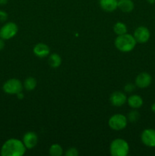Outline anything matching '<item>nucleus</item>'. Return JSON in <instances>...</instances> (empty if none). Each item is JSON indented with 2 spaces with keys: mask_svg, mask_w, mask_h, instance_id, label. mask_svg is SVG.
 <instances>
[{
  "mask_svg": "<svg viewBox=\"0 0 155 156\" xmlns=\"http://www.w3.org/2000/svg\"><path fill=\"white\" fill-rule=\"evenodd\" d=\"M133 37L137 43L144 44V43L147 42L149 41L150 34L148 28H147L146 27H144V26H141V27H137L136 30L134 32Z\"/></svg>",
  "mask_w": 155,
  "mask_h": 156,
  "instance_id": "obj_7",
  "label": "nucleus"
},
{
  "mask_svg": "<svg viewBox=\"0 0 155 156\" xmlns=\"http://www.w3.org/2000/svg\"><path fill=\"white\" fill-rule=\"evenodd\" d=\"M113 31L117 35H122L127 33V27L126 24L122 22H117L115 23L113 27Z\"/></svg>",
  "mask_w": 155,
  "mask_h": 156,
  "instance_id": "obj_17",
  "label": "nucleus"
},
{
  "mask_svg": "<svg viewBox=\"0 0 155 156\" xmlns=\"http://www.w3.org/2000/svg\"><path fill=\"white\" fill-rule=\"evenodd\" d=\"M151 111H153V113H155V103H153L151 106Z\"/></svg>",
  "mask_w": 155,
  "mask_h": 156,
  "instance_id": "obj_27",
  "label": "nucleus"
},
{
  "mask_svg": "<svg viewBox=\"0 0 155 156\" xmlns=\"http://www.w3.org/2000/svg\"><path fill=\"white\" fill-rule=\"evenodd\" d=\"M5 47V42L4 41H3V39H0V51H1L2 50H3Z\"/></svg>",
  "mask_w": 155,
  "mask_h": 156,
  "instance_id": "obj_24",
  "label": "nucleus"
},
{
  "mask_svg": "<svg viewBox=\"0 0 155 156\" xmlns=\"http://www.w3.org/2000/svg\"><path fill=\"white\" fill-rule=\"evenodd\" d=\"M65 155L66 156H78V149L75 148H70L67 150L65 152Z\"/></svg>",
  "mask_w": 155,
  "mask_h": 156,
  "instance_id": "obj_21",
  "label": "nucleus"
},
{
  "mask_svg": "<svg viewBox=\"0 0 155 156\" xmlns=\"http://www.w3.org/2000/svg\"><path fill=\"white\" fill-rule=\"evenodd\" d=\"M8 0H0V5H5L7 4Z\"/></svg>",
  "mask_w": 155,
  "mask_h": 156,
  "instance_id": "obj_25",
  "label": "nucleus"
},
{
  "mask_svg": "<svg viewBox=\"0 0 155 156\" xmlns=\"http://www.w3.org/2000/svg\"><path fill=\"white\" fill-rule=\"evenodd\" d=\"M36 86V81L34 78L28 77L24 82V87L27 91H33Z\"/></svg>",
  "mask_w": 155,
  "mask_h": 156,
  "instance_id": "obj_18",
  "label": "nucleus"
},
{
  "mask_svg": "<svg viewBox=\"0 0 155 156\" xmlns=\"http://www.w3.org/2000/svg\"><path fill=\"white\" fill-rule=\"evenodd\" d=\"M2 88L3 91L7 94H17L22 91L23 85L18 79H11L5 82Z\"/></svg>",
  "mask_w": 155,
  "mask_h": 156,
  "instance_id": "obj_5",
  "label": "nucleus"
},
{
  "mask_svg": "<svg viewBox=\"0 0 155 156\" xmlns=\"http://www.w3.org/2000/svg\"><path fill=\"white\" fill-rule=\"evenodd\" d=\"M147 2H148L150 4H153V3L155 2V0H147Z\"/></svg>",
  "mask_w": 155,
  "mask_h": 156,
  "instance_id": "obj_28",
  "label": "nucleus"
},
{
  "mask_svg": "<svg viewBox=\"0 0 155 156\" xmlns=\"http://www.w3.org/2000/svg\"><path fill=\"white\" fill-rule=\"evenodd\" d=\"M108 124L113 130H122L127 126V118L123 114H115L109 118Z\"/></svg>",
  "mask_w": 155,
  "mask_h": 156,
  "instance_id": "obj_4",
  "label": "nucleus"
},
{
  "mask_svg": "<svg viewBox=\"0 0 155 156\" xmlns=\"http://www.w3.org/2000/svg\"><path fill=\"white\" fill-rule=\"evenodd\" d=\"M135 90V85H132V84L129 83L125 86V91H127V92H132Z\"/></svg>",
  "mask_w": 155,
  "mask_h": 156,
  "instance_id": "obj_23",
  "label": "nucleus"
},
{
  "mask_svg": "<svg viewBox=\"0 0 155 156\" xmlns=\"http://www.w3.org/2000/svg\"><path fill=\"white\" fill-rule=\"evenodd\" d=\"M127 102L132 108L138 109V108H140L142 106L143 99L138 94H133V95H131L127 99Z\"/></svg>",
  "mask_w": 155,
  "mask_h": 156,
  "instance_id": "obj_14",
  "label": "nucleus"
},
{
  "mask_svg": "<svg viewBox=\"0 0 155 156\" xmlns=\"http://www.w3.org/2000/svg\"><path fill=\"white\" fill-rule=\"evenodd\" d=\"M18 25L14 22H8L0 29V37L3 40H9L17 34Z\"/></svg>",
  "mask_w": 155,
  "mask_h": 156,
  "instance_id": "obj_6",
  "label": "nucleus"
},
{
  "mask_svg": "<svg viewBox=\"0 0 155 156\" xmlns=\"http://www.w3.org/2000/svg\"><path fill=\"white\" fill-rule=\"evenodd\" d=\"M38 142V137L35 133L27 132L26 133L23 137V143L24 144L27 149H33V147L36 146Z\"/></svg>",
  "mask_w": 155,
  "mask_h": 156,
  "instance_id": "obj_10",
  "label": "nucleus"
},
{
  "mask_svg": "<svg viewBox=\"0 0 155 156\" xmlns=\"http://www.w3.org/2000/svg\"><path fill=\"white\" fill-rule=\"evenodd\" d=\"M99 4L103 11L112 12L118 8V0H100Z\"/></svg>",
  "mask_w": 155,
  "mask_h": 156,
  "instance_id": "obj_13",
  "label": "nucleus"
},
{
  "mask_svg": "<svg viewBox=\"0 0 155 156\" xmlns=\"http://www.w3.org/2000/svg\"><path fill=\"white\" fill-rule=\"evenodd\" d=\"M49 152L51 156H61L63 154V149L60 145L53 144L50 146Z\"/></svg>",
  "mask_w": 155,
  "mask_h": 156,
  "instance_id": "obj_19",
  "label": "nucleus"
},
{
  "mask_svg": "<svg viewBox=\"0 0 155 156\" xmlns=\"http://www.w3.org/2000/svg\"><path fill=\"white\" fill-rule=\"evenodd\" d=\"M33 52L35 56H36L37 57L44 58L50 54V50L46 44L40 43L33 47Z\"/></svg>",
  "mask_w": 155,
  "mask_h": 156,
  "instance_id": "obj_12",
  "label": "nucleus"
},
{
  "mask_svg": "<svg viewBox=\"0 0 155 156\" xmlns=\"http://www.w3.org/2000/svg\"><path fill=\"white\" fill-rule=\"evenodd\" d=\"M109 151L112 156H126L129 154V146L126 140L115 139L111 143Z\"/></svg>",
  "mask_w": 155,
  "mask_h": 156,
  "instance_id": "obj_3",
  "label": "nucleus"
},
{
  "mask_svg": "<svg viewBox=\"0 0 155 156\" xmlns=\"http://www.w3.org/2000/svg\"><path fill=\"white\" fill-rule=\"evenodd\" d=\"M24 144L21 140L17 139H10L3 144L1 149L2 156H21L26 152Z\"/></svg>",
  "mask_w": 155,
  "mask_h": 156,
  "instance_id": "obj_1",
  "label": "nucleus"
},
{
  "mask_svg": "<svg viewBox=\"0 0 155 156\" xmlns=\"http://www.w3.org/2000/svg\"><path fill=\"white\" fill-rule=\"evenodd\" d=\"M118 8L122 12L129 13L134 9V2L132 0H118Z\"/></svg>",
  "mask_w": 155,
  "mask_h": 156,
  "instance_id": "obj_15",
  "label": "nucleus"
},
{
  "mask_svg": "<svg viewBox=\"0 0 155 156\" xmlns=\"http://www.w3.org/2000/svg\"><path fill=\"white\" fill-rule=\"evenodd\" d=\"M17 96H18V98H20V99H21L24 98V94H21V92H19L18 94H17Z\"/></svg>",
  "mask_w": 155,
  "mask_h": 156,
  "instance_id": "obj_26",
  "label": "nucleus"
},
{
  "mask_svg": "<svg viewBox=\"0 0 155 156\" xmlns=\"http://www.w3.org/2000/svg\"><path fill=\"white\" fill-rule=\"evenodd\" d=\"M136 41L132 35L129 34L119 35L115 40V46L119 51L123 53L130 52L135 48Z\"/></svg>",
  "mask_w": 155,
  "mask_h": 156,
  "instance_id": "obj_2",
  "label": "nucleus"
},
{
  "mask_svg": "<svg viewBox=\"0 0 155 156\" xmlns=\"http://www.w3.org/2000/svg\"><path fill=\"white\" fill-rule=\"evenodd\" d=\"M143 144L148 147H155V129H146L141 133Z\"/></svg>",
  "mask_w": 155,
  "mask_h": 156,
  "instance_id": "obj_8",
  "label": "nucleus"
},
{
  "mask_svg": "<svg viewBox=\"0 0 155 156\" xmlns=\"http://www.w3.org/2000/svg\"><path fill=\"white\" fill-rule=\"evenodd\" d=\"M126 95L121 91H115L110 96V102L112 106L121 107L126 104Z\"/></svg>",
  "mask_w": 155,
  "mask_h": 156,
  "instance_id": "obj_11",
  "label": "nucleus"
},
{
  "mask_svg": "<svg viewBox=\"0 0 155 156\" xmlns=\"http://www.w3.org/2000/svg\"><path fill=\"white\" fill-rule=\"evenodd\" d=\"M152 78L147 73H141L135 79V85L140 88H145L150 85Z\"/></svg>",
  "mask_w": 155,
  "mask_h": 156,
  "instance_id": "obj_9",
  "label": "nucleus"
},
{
  "mask_svg": "<svg viewBox=\"0 0 155 156\" xmlns=\"http://www.w3.org/2000/svg\"><path fill=\"white\" fill-rule=\"evenodd\" d=\"M140 115L139 113L136 111H132L129 113L128 114V120L132 123H135V122L138 121L139 119Z\"/></svg>",
  "mask_w": 155,
  "mask_h": 156,
  "instance_id": "obj_20",
  "label": "nucleus"
},
{
  "mask_svg": "<svg viewBox=\"0 0 155 156\" xmlns=\"http://www.w3.org/2000/svg\"><path fill=\"white\" fill-rule=\"evenodd\" d=\"M48 63L52 68H58L62 63V59L57 53H53L49 57Z\"/></svg>",
  "mask_w": 155,
  "mask_h": 156,
  "instance_id": "obj_16",
  "label": "nucleus"
},
{
  "mask_svg": "<svg viewBox=\"0 0 155 156\" xmlns=\"http://www.w3.org/2000/svg\"><path fill=\"white\" fill-rule=\"evenodd\" d=\"M8 19V14L4 11L0 10V22H5Z\"/></svg>",
  "mask_w": 155,
  "mask_h": 156,
  "instance_id": "obj_22",
  "label": "nucleus"
}]
</instances>
